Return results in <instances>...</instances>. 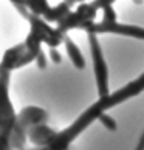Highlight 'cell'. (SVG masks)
<instances>
[{
    "mask_svg": "<svg viewBox=\"0 0 144 150\" xmlns=\"http://www.w3.org/2000/svg\"><path fill=\"white\" fill-rule=\"evenodd\" d=\"M135 150H144V135L141 136V139H140V142H138V146H136Z\"/></svg>",
    "mask_w": 144,
    "mask_h": 150,
    "instance_id": "6da1fadb",
    "label": "cell"
}]
</instances>
